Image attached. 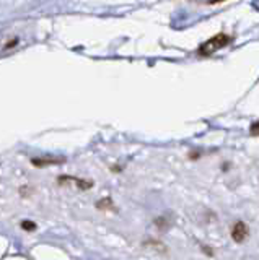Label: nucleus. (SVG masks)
<instances>
[{
    "instance_id": "6",
    "label": "nucleus",
    "mask_w": 259,
    "mask_h": 260,
    "mask_svg": "<svg viewBox=\"0 0 259 260\" xmlns=\"http://www.w3.org/2000/svg\"><path fill=\"white\" fill-rule=\"evenodd\" d=\"M249 132H251V135H254V137H257V135H259V120H257V122H254V124L251 125Z\"/></svg>"
},
{
    "instance_id": "5",
    "label": "nucleus",
    "mask_w": 259,
    "mask_h": 260,
    "mask_svg": "<svg viewBox=\"0 0 259 260\" xmlns=\"http://www.w3.org/2000/svg\"><path fill=\"white\" fill-rule=\"evenodd\" d=\"M96 207H98V208H104V207H109V208H112V203H111V200L109 199H104L103 202H98V203H96Z\"/></svg>"
},
{
    "instance_id": "3",
    "label": "nucleus",
    "mask_w": 259,
    "mask_h": 260,
    "mask_svg": "<svg viewBox=\"0 0 259 260\" xmlns=\"http://www.w3.org/2000/svg\"><path fill=\"white\" fill-rule=\"evenodd\" d=\"M62 161L64 159H33L31 162H33L35 166H49V165H59Z\"/></svg>"
},
{
    "instance_id": "7",
    "label": "nucleus",
    "mask_w": 259,
    "mask_h": 260,
    "mask_svg": "<svg viewBox=\"0 0 259 260\" xmlns=\"http://www.w3.org/2000/svg\"><path fill=\"white\" fill-rule=\"evenodd\" d=\"M220 2H223V0H209V4H212V5H215V4H220Z\"/></svg>"
},
{
    "instance_id": "4",
    "label": "nucleus",
    "mask_w": 259,
    "mask_h": 260,
    "mask_svg": "<svg viewBox=\"0 0 259 260\" xmlns=\"http://www.w3.org/2000/svg\"><path fill=\"white\" fill-rule=\"evenodd\" d=\"M21 228H23L25 231H35V230H36V224H35V223H31V221H28V219H26V221H23V223H21Z\"/></svg>"
},
{
    "instance_id": "1",
    "label": "nucleus",
    "mask_w": 259,
    "mask_h": 260,
    "mask_svg": "<svg viewBox=\"0 0 259 260\" xmlns=\"http://www.w3.org/2000/svg\"><path fill=\"white\" fill-rule=\"evenodd\" d=\"M230 41H232L230 36H226V35H217L214 38H210L209 41H206V43L199 47V54L200 55H210V54L217 52L218 49L225 47L226 44L230 43Z\"/></svg>"
},
{
    "instance_id": "2",
    "label": "nucleus",
    "mask_w": 259,
    "mask_h": 260,
    "mask_svg": "<svg viewBox=\"0 0 259 260\" xmlns=\"http://www.w3.org/2000/svg\"><path fill=\"white\" fill-rule=\"evenodd\" d=\"M248 236V228L243 221H237L232 228V238L235 242H243Z\"/></svg>"
}]
</instances>
